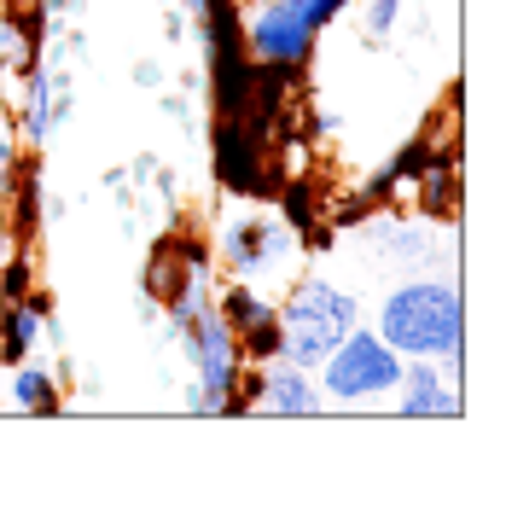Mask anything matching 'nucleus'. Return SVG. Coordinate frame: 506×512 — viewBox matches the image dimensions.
<instances>
[{
    "mask_svg": "<svg viewBox=\"0 0 506 512\" xmlns=\"http://www.w3.org/2000/svg\"><path fill=\"white\" fill-rule=\"evenodd\" d=\"M402 361H454L466 355V297L454 274H408L402 286L384 291L373 320Z\"/></svg>",
    "mask_w": 506,
    "mask_h": 512,
    "instance_id": "obj_1",
    "label": "nucleus"
},
{
    "mask_svg": "<svg viewBox=\"0 0 506 512\" xmlns=\"http://www.w3.org/2000/svg\"><path fill=\"white\" fill-rule=\"evenodd\" d=\"M274 320H280V361L315 373L326 350H338L344 332L361 326V297L326 274H297L274 303Z\"/></svg>",
    "mask_w": 506,
    "mask_h": 512,
    "instance_id": "obj_2",
    "label": "nucleus"
},
{
    "mask_svg": "<svg viewBox=\"0 0 506 512\" xmlns=\"http://www.w3.org/2000/svg\"><path fill=\"white\" fill-rule=\"evenodd\" d=\"M315 384L326 396V408H367V402L396 396L402 355L390 350L373 326H355V332H344L338 350H326V361L315 367Z\"/></svg>",
    "mask_w": 506,
    "mask_h": 512,
    "instance_id": "obj_3",
    "label": "nucleus"
},
{
    "mask_svg": "<svg viewBox=\"0 0 506 512\" xmlns=\"http://www.w3.org/2000/svg\"><path fill=\"white\" fill-rule=\"evenodd\" d=\"M320 24L309 0H256V12L239 24V41H245V59L256 70H274V76H297L303 64L315 59L320 47Z\"/></svg>",
    "mask_w": 506,
    "mask_h": 512,
    "instance_id": "obj_4",
    "label": "nucleus"
},
{
    "mask_svg": "<svg viewBox=\"0 0 506 512\" xmlns=\"http://www.w3.org/2000/svg\"><path fill=\"white\" fill-rule=\"evenodd\" d=\"M291 256H297V239H291V227L280 216H262V210H245V216H233L222 227V239H216V262L227 268V280H268V274H285L291 268Z\"/></svg>",
    "mask_w": 506,
    "mask_h": 512,
    "instance_id": "obj_5",
    "label": "nucleus"
},
{
    "mask_svg": "<svg viewBox=\"0 0 506 512\" xmlns=\"http://www.w3.org/2000/svg\"><path fill=\"white\" fill-rule=\"evenodd\" d=\"M12 111H18V128H24V146L41 152L64 123H70V111H76V88H70V70L59 59H47V47H41V59L30 70H18V99H12Z\"/></svg>",
    "mask_w": 506,
    "mask_h": 512,
    "instance_id": "obj_6",
    "label": "nucleus"
},
{
    "mask_svg": "<svg viewBox=\"0 0 506 512\" xmlns=\"http://www.w3.org/2000/svg\"><path fill=\"white\" fill-rule=\"evenodd\" d=\"M396 414L402 419H460L466 414V355L454 361H402L396 384Z\"/></svg>",
    "mask_w": 506,
    "mask_h": 512,
    "instance_id": "obj_7",
    "label": "nucleus"
},
{
    "mask_svg": "<svg viewBox=\"0 0 506 512\" xmlns=\"http://www.w3.org/2000/svg\"><path fill=\"white\" fill-rule=\"evenodd\" d=\"M245 414H268V419H315L326 414V396L309 367L291 361H262L256 373H245Z\"/></svg>",
    "mask_w": 506,
    "mask_h": 512,
    "instance_id": "obj_8",
    "label": "nucleus"
},
{
    "mask_svg": "<svg viewBox=\"0 0 506 512\" xmlns=\"http://www.w3.org/2000/svg\"><path fill=\"white\" fill-rule=\"evenodd\" d=\"M216 315L227 320V332H233V344L245 355V367L280 361V320H274V297H262V286L227 280L216 291Z\"/></svg>",
    "mask_w": 506,
    "mask_h": 512,
    "instance_id": "obj_9",
    "label": "nucleus"
},
{
    "mask_svg": "<svg viewBox=\"0 0 506 512\" xmlns=\"http://www.w3.org/2000/svg\"><path fill=\"white\" fill-rule=\"evenodd\" d=\"M47 326H53V297L47 291H30L18 303H0V367L30 361Z\"/></svg>",
    "mask_w": 506,
    "mask_h": 512,
    "instance_id": "obj_10",
    "label": "nucleus"
},
{
    "mask_svg": "<svg viewBox=\"0 0 506 512\" xmlns=\"http://www.w3.org/2000/svg\"><path fill=\"white\" fill-rule=\"evenodd\" d=\"M6 408H12V414H30V419H53L64 408L59 373H47V367H35V361L6 367Z\"/></svg>",
    "mask_w": 506,
    "mask_h": 512,
    "instance_id": "obj_11",
    "label": "nucleus"
},
{
    "mask_svg": "<svg viewBox=\"0 0 506 512\" xmlns=\"http://www.w3.org/2000/svg\"><path fill=\"white\" fill-rule=\"evenodd\" d=\"M30 291H35V262H30V245H18V251H6V262H0V303H18Z\"/></svg>",
    "mask_w": 506,
    "mask_h": 512,
    "instance_id": "obj_12",
    "label": "nucleus"
},
{
    "mask_svg": "<svg viewBox=\"0 0 506 512\" xmlns=\"http://www.w3.org/2000/svg\"><path fill=\"white\" fill-rule=\"evenodd\" d=\"M367 6V41H390V30H396V18H402V0H361Z\"/></svg>",
    "mask_w": 506,
    "mask_h": 512,
    "instance_id": "obj_13",
    "label": "nucleus"
},
{
    "mask_svg": "<svg viewBox=\"0 0 506 512\" xmlns=\"http://www.w3.org/2000/svg\"><path fill=\"white\" fill-rule=\"evenodd\" d=\"M12 163H18V134H12V123H6V111H0V192H6Z\"/></svg>",
    "mask_w": 506,
    "mask_h": 512,
    "instance_id": "obj_14",
    "label": "nucleus"
},
{
    "mask_svg": "<svg viewBox=\"0 0 506 512\" xmlns=\"http://www.w3.org/2000/svg\"><path fill=\"white\" fill-rule=\"evenodd\" d=\"M134 88H146V94L158 88L163 94V64L158 59H134Z\"/></svg>",
    "mask_w": 506,
    "mask_h": 512,
    "instance_id": "obj_15",
    "label": "nucleus"
},
{
    "mask_svg": "<svg viewBox=\"0 0 506 512\" xmlns=\"http://www.w3.org/2000/svg\"><path fill=\"white\" fill-rule=\"evenodd\" d=\"M163 35L181 41V35H187V18H181V12H163Z\"/></svg>",
    "mask_w": 506,
    "mask_h": 512,
    "instance_id": "obj_16",
    "label": "nucleus"
}]
</instances>
